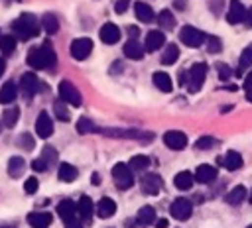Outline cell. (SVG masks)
I'll list each match as a JSON object with an SVG mask.
<instances>
[{
  "label": "cell",
  "instance_id": "12",
  "mask_svg": "<svg viewBox=\"0 0 252 228\" xmlns=\"http://www.w3.org/2000/svg\"><path fill=\"white\" fill-rule=\"evenodd\" d=\"M163 143L169 147V149H183L187 145V136L183 132H177V130H171V132H165L163 134Z\"/></svg>",
  "mask_w": 252,
  "mask_h": 228
},
{
  "label": "cell",
  "instance_id": "40",
  "mask_svg": "<svg viewBox=\"0 0 252 228\" xmlns=\"http://www.w3.org/2000/svg\"><path fill=\"white\" fill-rule=\"evenodd\" d=\"M98 128L89 120V118H79V122H77V132L79 134H93V132H96Z\"/></svg>",
  "mask_w": 252,
  "mask_h": 228
},
{
  "label": "cell",
  "instance_id": "4",
  "mask_svg": "<svg viewBox=\"0 0 252 228\" xmlns=\"http://www.w3.org/2000/svg\"><path fill=\"white\" fill-rule=\"evenodd\" d=\"M112 179H114V183H116V187H118L120 191H126V189H130V187L134 185L132 169H130V165H126V163H116V165L112 167Z\"/></svg>",
  "mask_w": 252,
  "mask_h": 228
},
{
  "label": "cell",
  "instance_id": "46",
  "mask_svg": "<svg viewBox=\"0 0 252 228\" xmlns=\"http://www.w3.org/2000/svg\"><path fill=\"white\" fill-rule=\"evenodd\" d=\"M37 187H39V183H37V179H35V177L26 179V183H24V191H26L28 195H33V193L37 191Z\"/></svg>",
  "mask_w": 252,
  "mask_h": 228
},
{
  "label": "cell",
  "instance_id": "39",
  "mask_svg": "<svg viewBox=\"0 0 252 228\" xmlns=\"http://www.w3.org/2000/svg\"><path fill=\"white\" fill-rule=\"evenodd\" d=\"M154 218H156V212H154L152 206H142V208L138 210V222H140V224H152Z\"/></svg>",
  "mask_w": 252,
  "mask_h": 228
},
{
  "label": "cell",
  "instance_id": "28",
  "mask_svg": "<svg viewBox=\"0 0 252 228\" xmlns=\"http://www.w3.org/2000/svg\"><path fill=\"white\" fill-rule=\"evenodd\" d=\"M41 28H43L45 33H49V35L57 33V29H59V20H57V16L51 14V12L43 14V18H41Z\"/></svg>",
  "mask_w": 252,
  "mask_h": 228
},
{
  "label": "cell",
  "instance_id": "18",
  "mask_svg": "<svg viewBox=\"0 0 252 228\" xmlns=\"http://www.w3.org/2000/svg\"><path fill=\"white\" fill-rule=\"evenodd\" d=\"M219 165H224L228 171H236L242 167V155L238 151L230 149V151H226V155L222 159H219Z\"/></svg>",
  "mask_w": 252,
  "mask_h": 228
},
{
  "label": "cell",
  "instance_id": "9",
  "mask_svg": "<svg viewBox=\"0 0 252 228\" xmlns=\"http://www.w3.org/2000/svg\"><path fill=\"white\" fill-rule=\"evenodd\" d=\"M169 212H171V216L177 218V220H187V218L191 216V212H193V204H191L189 199L179 197V199H175L173 204L169 206Z\"/></svg>",
  "mask_w": 252,
  "mask_h": 228
},
{
  "label": "cell",
  "instance_id": "2",
  "mask_svg": "<svg viewBox=\"0 0 252 228\" xmlns=\"http://www.w3.org/2000/svg\"><path fill=\"white\" fill-rule=\"evenodd\" d=\"M39 26H41V22H39L33 14H30V12L20 14V16L12 22V29H14V33H16L22 41H28V39H32V37H37V35H39Z\"/></svg>",
  "mask_w": 252,
  "mask_h": 228
},
{
  "label": "cell",
  "instance_id": "24",
  "mask_svg": "<svg viewBox=\"0 0 252 228\" xmlns=\"http://www.w3.org/2000/svg\"><path fill=\"white\" fill-rule=\"evenodd\" d=\"M16 96H18L16 83H12V81L4 83V85H2V88H0V104H10V102H14V100H16Z\"/></svg>",
  "mask_w": 252,
  "mask_h": 228
},
{
  "label": "cell",
  "instance_id": "19",
  "mask_svg": "<svg viewBox=\"0 0 252 228\" xmlns=\"http://www.w3.org/2000/svg\"><path fill=\"white\" fill-rule=\"evenodd\" d=\"M94 210H96V214H98L100 218H110V216L116 212V202H114L112 199H108V197H102V199L96 202Z\"/></svg>",
  "mask_w": 252,
  "mask_h": 228
},
{
  "label": "cell",
  "instance_id": "5",
  "mask_svg": "<svg viewBox=\"0 0 252 228\" xmlns=\"http://www.w3.org/2000/svg\"><path fill=\"white\" fill-rule=\"evenodd\" d=\"M59 96L71 106H81V102H83V96H81L79 88L71 81H61L59 83Z\"/></svg>",
  "mask_w": 252,
  "mask_h": 228
},
{
  "label": "cell",
  "instance_id": "49",
  "mask_svg": "<svg viewBox=\"0 0 252 228\" xmlns=\"http://www.w3.org/2000/svg\"><path fill=\"white\" fill-rule=\"evenodd\" d=\"M244 22H246V26H250V28H252V8H250V10H246V18H244Z\"/></svg>",
  "mask_w": 252,
  "mask_h": 228
},
{
  "label": "cell",
  "instance_id": "45",
  "mask_svg": "<svg viewBox=\"0 0 252 228\" xmlns=\"http://www.w3.org/2000/svg\"><path fill=\"white\" fill-rule=\"evenodd\" d=\"M217 73H219L220 81H228L230 75H232V71H230V67H228L226 63H219V65H217Z\"/></svg>",
  "mask_w": 252,
  "mask_h": 228
},
{
  "label": "cell",
  "instance_id": "47",
  "mask_svg": "<svg viewBox=\"0 0 252 228\" xmlns=\"http://www.w3.org/2000/svg\"><path fill=\"white\" fill-rule=\"evenodd\" d=\"M32 169L41 173V171H45V169H49V167H47V163H45L41 157H37V159H33V161H32Z\"/></svg>",
  "mask_w": 252,
  "mask_h": 228
},
{
  "label": "cell",
  "instance_id": "1",
  "mask_svg": "<svg viewBox=\"0 0 252 228\" xmlns=\"http://www.w3.org/2000/svg\"><path fill=\"white\" fill-rule=\"evenodd\" d=\"M28 65L33 69H51L57 65V55L49 41H45L39 47H32L28 53Z\"/></svg>",
  "mask_w": 252,
  "mask_h": 228
},
{
  "label": "cell",
  "instance_id": "20",
  "mask_svg": "<svg viewBox=\"0 0 252 228\" xmlns=\"http://www.w3.org/2000/svg\"><path fill=\"white\" fill-rule=\"evenodd\" d=\"M53 216L49 212H30L28 214V224L32 228H47L51 224Z\"/></svg>",
  "mask_w": 252,
  "mask_h": 228
},
{
  "label": "cell",
  "instance_id": "50",
  "mask_svg": "<svg viewBox=\"0 0 252 228\" xmlns=\"http://www.w3.org/2000/svg\"><path fill=\"white\" fill-rule=\"evenodd\" d=\"M65 228H83L77 220H71V222H65Z\"/></svg>",
  "mask_w": 252,
  "mask_h": 228
},
{
  "label": "cell",
  "instance_id": "35",
  "mask_svg": "<svg viewBox=\"0 0 252 228\" xmlns=\"http://www.w3.org/2000/svg\"><path fill=\"white\" fill-rule=\"evenodd\" d=\"M16 49V37L14 35H0V51L4 55H12Z\"/></svg>",
  "mask_w": 252,
  "mask_h": 228
},
{
  "label": "cell",
  "instance_id": "25",
  "mask_svg": "<svg viewBox=\"0 0 252 228\" xmlns=\"http://www.w3.org/2000/svg\"><path fill=\"white\" fill-rule=\"evenodd\" d=\"M134 12H136V18H138L140 22H144V24H150V22L154 20V10H152V6L146 4V2H136V4H134Z\"/></svg>",
  "mask_w": 252,
  "mask_h": 228
},
{
  "label": "cell",
  "instance_id": "31",
  "mask_svg": "<svg viewBox=\"0 0 252 228\" xmlns=\"http://www.w3.org/2000/svg\"><path fill=\"white\" fill-rule=\"evenodd\" d=\"M77 167H73L71 163H61L59 165V179L63 181V183H71V181H75L77 179Z\"/></svg>",
  "mask_w": 252,
  "mask_h": 228
},
{
  "label": "cell",
  "instance_id": "30",
  "mask_svg": "<svg viewBox=\"0 0 252 228\" xmlns=\"http://www.w3.org/2000/svg\"><path fill=\"white\" fill-rule=\"evenodd\" d=\"M124 55H126L128 59H142L144 49H142V45H140L136 39H130V41H126V45H124Z\"/></svg>",
  "mask_w": 252,
  "mask_h": 228
},
{
  "label": "cell",
  "instance_id": "53",
  "mask_svg": "<svg viewBox=\"0 0 252 228\" xmlns=\"http://www.w3.org/2000/svg\"><path fill=\"white\" fill-rule=\"evenodd\" d=\"M4 71H6V63H4V59L0 57V77L4 75Z\"/></svg>",
  "mask_w": 252,
  "mask_h": 228
},
{
  "label": "cell",
  "instance_id": "33",
  "mask_svg": "<svg viewBox=\"0 0 252 228\" xmlns=\"http://www.w3.org/2000/svg\"><path fill=\"white\" fill-rule=\"evenodd\" d=\"M18 118H20V108H18V106H12V108H8V110L4 112L2 124H4L6 128H14L16 122H18Z\"/></svg>",
  "mask_w": 252,
  "mask_h": 228
},
{
  "label": "cell",
  "instance_id": "58",
  "mask_svg": "<svg viewBox=\"0 0 252 228\" xmlns=\"http://www.w3.org/2000/svg\"><path fill=\"white\" fill-rule=\"evenodd\" d=\"M246 228H252V224H250V226H246Z\"/></svg>",
  "mask_w": 252,
  "mask_h": 228
},
{
  "label": "cell",
  "instance_id": "56",
  "mask_svg": "<svg viewBox=\"0 0 252 228\" xmlns=\"http://www.w3.org/2000/svg\"><path fill=\"white\" fill-rule=\"evenodd\" d=\"M250 204H252V191H250Z\"/></svg>",
  "mask_w": 252,
  "mask_h": 228
},
{
  "label": "cell",
  "instance_id": "43",
  "mask_svg": "<svg viewBox=\"0 0 252 228\" xmlns=\"http://www.w3.org/2000/svg\"><path fill=\"white\" fill-rule=\"evenodd\" d=\"M195 145H197V149H211V147L217 145V140L211 138V136H205V138H199Z\"/></svg>",
  "mask_w": 252,
  "mask_h": 228
},
{
  "label": "cell",
  "instance_id": "7",
  "mask_svg": "<svg viewBox=\"0 0 252 228\" xmlns=\"http://www.w3.org/2000/svg\"><path fill=\"white\" fill-rule=\"evenodd\" d=\"M71 57L73 59H77V61H83V59H87L89 55H91V51H93V41L89 39V37H77L73 43H71Z\"/></svg>",
  "mask_w": 252,
  "mask_h": 228
},
{
  "label": "cell",
  "instance_id": "38",
  "mask_svg": "<svg viewBox=\"0 0 252 228\" xmlns=\"http://www.w3.org/2000/svg\"><path fill=\"white\" fill-rule=\"evenodd\" d=\"M246 67H252V45H248V47L240 53V61H238V71H236V75H240L242 69H246Z\"/></svg>",
  "mask_w": 252,
  "mask_h": 228
},
{
  "label": "cell",
  "instance_id": "27",
  "mask_svg": "<svg viewBox=\"0 0 252 228\" xmlns=\"http://www.w3.org/2000/svg\"><path fill=\"white\" fill-rule=\"evenodd\" d=\"M193 181H195V175H193L191 171H179V173L175 175V179H173L175 187H177V189H181V191H187V189H191Z\"/></svg>",
  "mask_w": 252,
  "mask_h": 228
},
{
  "label": "cell",
  "instance_id": "23",
  "mask_svg": "<svg viewBox=\"0 0 252 228\" xmlns=\"http://www.w3.org/2000/svg\"><path fill=\"white\" fill-rule=\"evenodd\" d=\"M77 212H79V216H81L83 220H87V222L93 218L94 204H93L91 197H87V195H83V197H81V200H79V204H77Z\"/></svg>",
  "mask_w": 252,
  "mask_h": 228
},
{
  "label": "cell",
  "instance_id": "55",
  "mask_svg": "<svg viewBox=\"0 0 252 228\" xmlns=\"http://www.w3.org/2000/svg\"><path fill=\"white\" fill-rule=\"evenodd\" d=\"M120 71V61H114V65H112V73H118Z\"/></svg>",
  "mask_w": 252,
  "mask_h": 228
},
{
  "label": "cell",
  "instance_id": "13",
  "mask_svg": "<svg viewBox=\"0 0 252 228\" xmlns=\"http://www.w3.org/2000/svg\"><path fill=\"white\" fill-rule=\"evenodd\" d=\"M140 187H142V191H144L146 195H158V193L161 191V179H159V175H156V173H148V175L142 177Z\"/></svg>",
  "mask_w": 252,
  "mask_h": 228
},
{
  "label": "cell",
  "instance_id": "21",
  "mask_svg": "<svg viewBox=\"0 0 252 228\" xmlns=\"http://www.w3.org/2000/svg\"><path fill=\"white\" fill-rule=\"evenodd\" d=\"M24 171H26V161H24V157L12 155V157L8 159V175H10L12 179H18V177L24 175Z\"/></svg>",
  "mask_w": 252,
  "mask_h": 228
},
{
  "label": "cell",
  "instance_id": "17",
  "mask_svg": "<svg viewBox=\"0 0 252 228\" xmlns=\"http://www.w3.org/2000/svg\"><path fill=\"white\" fill-rule=\"evenodd\" d=\"M163 43H165V35H163V31H159V29H152V31H148V35H146V43H144V47H146V51H158Z\"/></svg>",
  "mask_w": 252,
  "mask_h": 228
},
{
  "label": "cell",
  "instance_id": "54",
  "mask_svg": "<svg viewBox=\"0 0 252 228\" xmlns=\"http://www.w3.org/2000/svg\"><path fill=\"white\" fill-rule=\"evenodd\" d=\"M246 98L252 102V85H250V86H246Z\"/></svg>",
  "mask_w": 252,
  "mask_h": 228
},
{
  "label": "cell",
  "instance_id": "52",
  "mask_svg": "<svg viewBox=\"0 0 252 228\" xmlns=\"http://www.w3.org/2000/svg\"><path fill=\"white\" fill-rule=\"evenodd\" d=\"M128 31H130L132 39H136V37H138V28H134V26H132V28H128Z\"/></svg>",
  "mask_w": 252,
  "mask_h": 228
},
{
  "label": "cell",
  "instance_id": "41",
  "mask_svg": "<svg viewBox=\"0 0 252 228\" xmlns=\"http://www.w3.org/2000/svg\"><path fill=\"white\" fill-rule=\"evenodd\" d=\"M18 145H20L24 151H32V149L35 147V142H33V138H32L28 132H24V134L18 136Z\"/></svg>",
  "mask_w": 252,
  "mask_h": 228
},
{
  "label": "cell",
  "instance_id": "34",
  "mask_svg": "<svg viewBox=\"0 0 252 228\" xmlns=\"http://www.w3.org/2000/svg\"><path fill=\"white\" fill-rule=\"evenodd\" d=\"M158 22H159V26L163 29H173L175 28V18H173V14L169 10H161L158 14Z\"/></svg>",
  "mask_w": 252,
  "mask_h": 228
},
{
  "label": "cell",
  "instance_id": "60",
  "mask_svg": "<svg viewBox=\"0 0 252 228\" xmlns=\"http://www.w3.org/2000/svg\"><path fill=\"white\" fill-rule=\"evenodd\" d=\"M0 35H2V33H0Z\"/></svg>",
  "mask_w": 252,
  "mask_h": 228
},
{
  "label": "cell",
  "instance_id": "59",
  "mask_svg": "<svg viewBox=\"0 0 252 228\" xmlns=\"http://www.w3.org/2000/svg\"><path fill=\"white\" fill-rule=\"evenodd\" d=\"M0 130H2V124H0Z\"/></svg>",
  "mask_w": 252,
  "mask_h": 228
},
{
  "label": "cell",
  "instance_id": "57",
  "mask_svg": "<svg viewBox=\"0 0 252 228\" xmlns=\"http://www.w3.org/2000/svg\"><path fill=\"white\" fill-rule=\"evenodd\" d=\"M0 228H12V226H0Z\"/></svg>",
  "mask_w": 252,
  "mask_h": 228
},
{
  "label": "cell",
  "instance_id": "14",
  "mask_svg": "<svg viewBox=\"0 0 252 228\" xmlns=\"http://www.w3.org/2000/svg\"><path fill=\"white\" fill-rule=\"evenodd\" d=\"M57 214L61 216L63 222H71V220H75V216H77V204H75L73 200H69V199H63V200L57 204Z\"/></svg>",
  "mask_w": 252,
  "mask_h": 228
},
{
  "label": "cell",
  "instance_id": "48",
  "mask_svg": "<svg viewBox=\"0 0 252 228\" xmlns=\"http://www.w3.org/2000/svg\"><path fill=\"white\" fill-rule=\"evenodd\" d=\"M128 4H130V0H116L114 12H116V14H124V12L128 10Z\"/></svg>",
  "mask_w": 252,
  "mask_h": 228
},
{
  "label": "cell",
  "instance_id": "26",
  "mask_svg": "<svg viewBox=\"0 0 252 228\" xmlns=\"http://www.w3.org/2000/svg\"><path fill=\"white\" fill-rule=\"evenodd\" d=\"M154 85L161 90V92H169L171 88H173V83H171V77L167 75V73H163V71H158V73H154Z\"/></svg>",
  "mask_w": 252,
  "mask_h": 228
},
{
  "label": "cell",
  "instance_id": "36",
  "mask_svg": "<svg viewBox=\"0 0 252 228\" xmlns=\"http://www.w3.org/2000/svg\"><path fill=\"white\" fill-rule=\"evenodd\" d=\"M65 104H67V102H65L63 98H59V100L53 102V112H55V116H57L61 122H67V120H69V110H67Z\"/></svg>",
  "mask_w": 252,
  "mask_h": 228
},
{
  "label": "cell",
  "instance_id": "42",
  "mask_svg": "<svg viewBox=\"0 0 252 228\" xmlns=\"http://www.w3.org/2000/svg\"><path fill=\"white\" fill-rule=\"evenodd\" d=\"M39 157H41V159H43V161L47 163V167H51V165H53V163L57 161V151H55V149H53L51 145H45Z\"/></svg>",
  "mask_w": 252,
  "mask_h": 228
},
{
  "label": "cell",
  "instance_id": "44",
  "mask_svg": "<svg viewBox=\"0 0 252 228\" xmlns=\"http://www.w3.org/2000/svg\"><path fill=\"white\" fill-rule=\"evenodd\" d=\"M220 47H222V45H220V39H219V37H215V35H209V37H207V49H209L211 53H219Z\"/></svg>",
  "mask_w": 252,
  "mask_h": 228
},
{
  "label": "cell",
  "instance_id": "29",
  "mask_svg": "<svg viewBox=\"0 0 252 228\" xmlns=\"http://www.w3.org/2000/svg\"><path fill=\"white\" fill-rule=\"evenodd\" d=\"M244 199H246V189H244L242 185L234 187V189H232V191H228V193H226V197H224V200H226L228 204H232V206H238Z\"/></svg>",
  "mask_w": 252,
  "mask_h": 228
},
{
  "label": "cell",
  "instance_id": "22",
  "mask_svg": "<svg viewBox=\"0 0 252 228\" xmlns=\"http://www.w3.org/2000/svg\"><path fill=\"white\" fill-rule=\"evenodd\" d=\"M193 175H195V181L197 183H211L217 177V169L213 165H199Z\"/></svg>",
  "mask_w": 252,
  "mask_h": 228
},
{
  "label": "cell",
  "instance_id": "32",
  "mask_svg": "<svg viewBox=\"0 0 252 228\" xmlns=\"http://www.w3.org/2000/svg\"><path fill=\"white\" fill-rule=\"evenodd\" d=\"M177 59H179V47H177L175 43H169V45L165 47L163 55H161V63H163V65H173Z\"/></svg>",
  "mask_w": 252,
  "mask_h": 228
},
{
  "label": "cell",
  "instance_id": "8",
  "mask_svg": "<svg viewBox=\"0 0 252 228\" xmlns=\"http://www.w3.org/2000/svg\"><path fill=\"white\" fill-rule=\"evenodd\" d=\"M205 77H207V65L195 63L189 69V92H197L201 88V85L205 83Z\"/></svg>",
  "mask_w": 252,
  "mask_h": 228
},
{
  "label": "cell",
  "instance_id": "3",
  "mask_svg": "<svg viewBox=\"0 0 252 228\" xmlns=\"http://www.w3.org/2000/svg\"><path fill=\"white\" fill-rule=\"evenodd\" d=\"M102 136L108 138H122V140H138L142 143H150L154 140L152 132H144L140 128H98L96 130Z\"/></svg>",
  "mask_w": 252,
  "mask_h": 228
},
{
  "label": "cell",
  "instance_id": "37",
  "mask_svg": "<svg viewBox=\"0 0 252 228\" xmlns=\"http://www.w3.org/2000/svg\"><path fill=\"white\" fill-rule=\"evenodd\" d=\"M148 165H150V157L148 155H134L130 159V169L132 171H144V169H148Z\"/></svg>",
  "mask_w": 252,
  "mask_h": 228
},
{
  "label": "cell",
  "instance_id": "6",
  "mask_svg": "<svg viewBox=\"0 0 252 228\" xmlns=\"http://www.w3.org/2000/svg\"><path fill=\"white\" fill-rule=\"evenodd\" d=\"M179 37H181V41H183L185 45H189V47H199V45H203V41L207 39V35H205L201 29L193 28V26H183L181 31H179Z\"/></svg>",
  "mask_w": 252,
  "mask_h": 228
},
{
  "label": "cell",
  "instance_id": "16",
  "mask_svg": "<svg viewBox=\"0 0 252 228\" xmlns=\"http://www.w3.org/2000/svg\"><path fill=\"white\" fill-rule=\"evenodd\" d=\"M98 35H100L102 43L112 45V43H116V41L120 39V29H118V26H116V24H110V22H108V24H104V26L100 28Z\"/></svg>",
  "mask_w": 252,
  "mask_h": 228
},
{
  "label": "cell",
  "instance_id": "51",
  "mask_svg": "<svg viewBox=\"0 0 252 228\" xmlns=\"http://www.w3.org/2000/svg\"><path fill=\"white\" fill-rule=\"evenodd\" d=\"M156 228H167V220H165V218H159V220L156 222Z\"/></svg>",
  "mask_w": 252,
  "mask_h": 228
},
{
  "label": "cell",
  "instance_id": "10",
  "mask_svg": "<svg viewBox=\"0 0 252 228\" xmlns=\"http://www.w3.org/2000/svg\"><path fill=\"white\" fill-rule=\"evenodd\" d=\"M20 88H22V94L26 98H32L41 88V85H39V79L33 73H24L22 79H20Z\"/></svg>",
  "mask_w": 252,
  "mask_h": 228
},
{
  "label": "cell",
  "instance_id": "11",
  "mask_svg": "<svg viewBox=\"0 0 252 228\" xmlns=\"http://www.w3.org/2000/svg\"><path fill=\"white\" fill-rule=\"evenodd\" d=\"M35 134L39 138H43V140H47L53 134V122H51L47 112H39V116L35 120Z\"/></svg>",
  "mask_w": 252,
  "mask_h": 228
},
{
  "label": "cell",
  "instance_id": "15",
  "mask_svg": "<svg viewBox=\"0 0 252 228\" xmlns=\"http://www.w3.org/2000/svg\"><path fill=\"white\" fill-rule=\"evenodd\" d=\"M244 18H246V10H244L242 2L240 0H230L228 14H226L228 24H240V22H244Z\"/></svg>",
  "mask_w": 252,
  "mask_h": 228
}]
</instances>
